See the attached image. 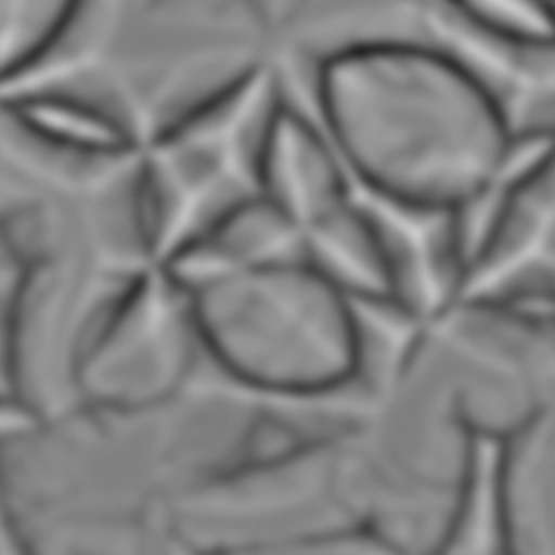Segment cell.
<instances>
[{
  "label": "cell",
  "mask_w": 555,
  "mask_h": 555,
  "mask_svg": "<svg viewBox=\"0 0 555 555\" xmlns=\"http://www.w3.org/2000/svg\"><path fill=\"white\" fill-rule=\"evenodd\" d=\"M325 137L369 193L453 210L490 184L514 134L488 85L408 41L353 43L319 67Z\"/></svg>",
  "instance_id": "1"
},
{
  "label": "cell",
  "mask_w": 555,
  "mask_h": 555,
  "mask_svg": "<svg viewBox=\"0 0 555 555\" xmlns=\"http://www.w3.org/2000/svg\"><path fill=\"white\" fill-rule=\"evenodd\" d=\"M184 291L199 340L247 386L308 395L358 369L353 304L304 258L247 264Z\"/></svg>",
  "instance_id": "2"
},
{
  "label": "cell",
  "mask_w": 555,
  "mask_h": 555,
  "mask_svg": "<svg viewBox=\"0 0 555 555\" xmlns=\"http://www.w3.org/2000/svg\"><path fill=\"white\" fill-rule=\"evenodd\" d=\"M280 102L275 72L254 63L141 145L137 219L152 258L169 262L260 195V154Z\"/></svg>",
  "instance_id": "3"
},
{
  "label": "cell",
  "mask_w": 555,
  "mask_h": 555,
  "mask_svg": "<svg viewBox=\"0 0 555 555\" xmlns=\"http://www.w3.org/2000/svg\"><path fill=\"white\" fill-rule=\"evenodd\" d=\"M193 336L199 334L186 291L167 271L141 275L78 349V384L117 410L158 403L182 382Z\"/></svg>",
  "instance_id": "4"
},
{
  "label": "cell",
  "mask_w": 555,
  "mask_h": 555,
  "mask_svg": "<svg viewBox=\"0 0 555 555\" xmlns=\"http://www.w3.org/2000/svg\"><path fill=\"white\" fill-rule=\"evenodd\" d=\"M553 176L551 165L514 182L460 273L455 295L468 304H520L551 297Z\"/></svg>",
  "instance_id": "5"
},
{
  "label": "cell",
  "mask_w": 555,
  "mask_h": 555,
  "mask_svg": "<svg viewBox=\"0 0 555 555\" xmlns=\"http://www.w3.org/2000/svg\"><path fill=\"white\" fill-rule=\"evenodd\" d=\"M258 182L260 195L297 234L353 195L351 178L327 137L284 102L275 108L264 137Z\"/></svg>",
  "instance_id": "6"
},
{
  "label": "cell",
  "mask_w": 555,
  "mask_h": 555,
  "mask_svg": "<svg viewBox=\"0 0 555 555\" xmlns=\"http://www.w3.org/2000/svg\"><path fill=\"white\" fill-rule=\"evenodd\" d=\"M503 542L520 553H553V418L538 410L509 438H501Z\"/></svg>",
  "instance_id": "7"
},
{
  "label": "cell",
  "mask_w": 555,
  "mask_h": 555,
  "mask_svg": "<svg viewBox=\"0 0 555 555\" xmlns=\"http://www.w3.org/2000/svg\"><path fill=\"white\" fill-rule=\"evenodd\" d=\"M85 9L87 0H0V91L35 74Z\"/></svg>",
  "instance_id": "8"
},
{
  "label": "cell",
  "mask_w": 555,
  "mask_h": 555,
  "mask_svg": "<svg viewBox=\"0 0 555 555\" xmlns=\"http://www.w3.org/2000/svg\"><path fill=\"white\" fill-rule=\"evenodd\" d=\"M501 438L477 434L468 447L464 488L449 540L453 551L503 548L501 522Z\"/></svg>",
  "instance_id": "9"
},
{
  "label": "cell",
  "mask_w": 555,
  "mask_h": 555,
  "mask_svg": "<svg viewBox=\"0 0 555 555\" xmlns=\"http://www.w3.org/2000/svg\"><path fill=\"white\" fill-rule=\"evenodd\" d=\"M468 26L512 48L540 50L553 39L551 0H444Z\"/></svg>",
  "instance_id": "10"
},
{
  "label": "cell",
  "mask_w": 555,
  "mask_h": 555,
  "mask_svg": "<svg viewBox=\"0 0 555 555\" xmlns=\"http://www.w3.org/2000/svg\"><path fill=\"white\" fill-rule=\"evenodd\" d=\"M245 4L260 24L280 28L288 24L308 4V0H245Z\"/></svg>",
  "instance_id": "11"
}]
</instances>
